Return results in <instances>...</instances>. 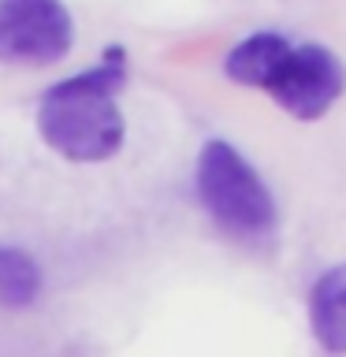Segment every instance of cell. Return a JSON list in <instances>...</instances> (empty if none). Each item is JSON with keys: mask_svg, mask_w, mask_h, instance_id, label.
Listing matches in <instances>:
<instances>
[{"mask_svg": "<svg viewBox=\"0 0 346 357\" xmlns=\"http://www.w3.org/2000/svg\"><path fill=\"white\" fill-rule=\"evenodd\" d=\"M127 82V56L108 49L93 71L56 82L38 105V130L49 149L75 164H100L123 145V112L116 93Z\"/></svg>", "mask_w": 346, "mask_h": 357, "instance_id": "cell-1", "label": "cell"}, {"mask_svg": "<svg viewBox=\"0 0 346 357\" xmlns=\"http://www.w3.org/2000/svg\"><path fill=\"white\" fill-rule=\"evenodd\" d=\"M197 197L209 216L231 234H261L276 223L272 190L223 138L205 142L197 156Z\"/></svg>", "mask_w": 346, "mask_h": 357, "instance_id": "cell-2", "label": "cell"}, {"mask_svg": "<svg viewBox=\"0 0 346 357\" xmlns=\"http://www.w3.org/2000/svg\"><path fill=\"white\" fill-rule=\"evenodd\" d=\"M75 45V19L63 0H0V63L49 67Z\"/></svg>", "mask_w": 346, "mask_h": 357, "instance_id": "cell-3", "label": "cell"}, {"mask_svg": "<svg viewBox=\"0 0 346 357\" xmlns=\"http://www.w3.org/2000/svg\"><path fill=\"white\" fill-rule=\"evenodd\" d=\"M346 86V67L339 63V56L324 45H298L287 52L283 67L276 71L272 86L264 93H272V100L287 116L294 119H320L335 100L343 97Z\"/></svg>", "mask_w": 346, "mask_h": 357, "instance_id": "cell-4", "label": "cell"}, {"mask_svg": "<svg viewBox=\"0 0 346 357\" xmlns=\"http://www.w3.org/2000/svg\"><path fill=\"white\" fill-rule=\"evenodd\" d=\"M290 49H294V45H290L283 33H272V30L250 33V38L239 41L227 52L223 71H227V78H231V82H239V86L268 89V86H272V78H276V71L283 67Z\"/></svg>", "mask_w": 346, "mask_h": 357, "instance_id": "cell-5", "label": "cell"}, {"mask_svg": "<svg viewBox=\"0 0 346 357\" xmlns=\"http://www.w3.org/2000/svg\"><path fill=\"white\" fill-rule=\"evenodd\" d=\"M309 324L328 354H346V261L317 279L309 298Z\"/></svg>", "mask_w": 346, "mask_h": 357, "instance_id": "cell-6", "label": "cell"}, {"mask_svg": "<svg viewBox=\"0 0 346 357\" xmlns=\"http://www.w3.org/2000/svg\"><path fill=\"white\" fill-rule=\"evenodd\" d=\"M41 294V268L30 253L15 245H0V305L27 309Z\"/></svg>", "mask_w": 346, "mask_h": 357, "instance_id": "cell-7", "label": "cell"}]
</instances>
